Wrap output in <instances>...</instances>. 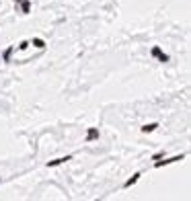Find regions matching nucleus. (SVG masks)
<instances>
[{"label": "nucleus", "instance_id": "2", "mask_svg": "<svg viewBox=\"0 0 191 201\" xmlns=\"http://www.w3.org/2000/svg\"><path fill=\"white\" fill-rule=\"evenodd\" d=\"M150 54H152V58H156L158 62H162V64H164V62H169V55L162 54V49L158 47V45H154V47L150 49Z\"/></svg>", "mask_w": 191, "mask_h": 201}, {"label": "nucleus", "instance_id": "10", "mask_svg": "<svg viewBox=\"0 0 191 201\" xmlns=\"http://www.w3.org/2000/svg\"><path fill=\"white\" fill-rule=\"evenodd\" d=\"M27 47H29V41H21V43H19V49H21V51H23V49H27Z\"/></svg>", "mask_w": 191, "mask_h": 201}, {"label": "nucleus", "instance_id": "9", "mask_svg": "<svg viewBox=\"0 0 191 201\" xmlns=\"http://www.w3.org/2000/svg\"><path fill=\"white\" fill-rule=\"evenodd\" d=\"M158 127V123H146L142 127V133H150V132H154V129Z\"/></svg>", "mask_w": 191, "mask_h": 201}, {"label": "nucleus", "instance_id": "6", "mask_svg": "<svg viewBox=\"0 0 191 201\" xmlns=\"http://www.w3.org/2000/svg\"><path fill=\"white\" fill-rule=\"evenodd\" d=\"M93 140H99V129L97 127H91L86 133V142H93Z\"/></svg>", "mask_w": 191, "mask_h": 201}, {"label": "nucleus", "instance_id": "3", "mask_svg": "<svg viewBox=\"0 0 191 201\" xmlns=\"http://www.w3.org/2000/svg\"><path fill=\"white\" fill-rule=\"evenodd\" d=\"M68 160H72V156H60V158H56V160H49L47 166L54 168V166H60V164H64V162H68Z\"/></svg>", "mask_w": 191, "mask_h": 201}, {"label": "nucleus", "instance_id": "5", "mask_svg": "<svg viewBox=\"0 0 191 201\" xmlns=\"http://www.w3.org/2000/svg\"><path fill=\"white\" fill-rule=\"evenodd\" d=\"M19 4H21V12L23 15H29L31 12V0H21Z\"/></svg>", "mask_w": 191, "mask_h": 201}, {"label": "nucleus", "instance_id": "1", "mask_svg": "<svg viewBox=\"0 0 191 201\" xmlns=\"http://www.w3.org/2000/svg\"><path fill=\"white\" fill-rule=\"evenodd\" d=\"M164 158V156H162ZM185 158V154H177V156H173V158H164V160H154V168H162V166H167V164H173V162H179V160H183Z\"/></svg>", "mask_w": 191, "mask_h": 201}, {"label": "nucleus", "instance_id": "11", "mask_svg": "<svg viewBox=\"0 0 191 201\" xmlns=\"http://www.w3.org/2000/svg\"><path fill=\"white\" fill-rule=\"evenodd\" d=\"M162 156H164V152H156L154 156H152V160H158V158H162Z\"/></svg>", "mask_w": 191, "mask_h": 201}, {"label": "nucleus", "instance_id": "4", "mask_svg": "<svg viewBox=\"0 0 191 201\" xmlns=\"http://www.w3.org/2000/svg\"><path fill=\"white\" fill-rule=\"evenodd\" d=\"M140 177H142V172H136V175H132V179H127V181L123 183V189H130L132 185H136V183L140 181Z\"/></svg>", "mask_w": 191, "mask_h": 201}, {"label": "nucleus", "instance_id": "7", "mask_svg": "<svg viewBox=\"0 0 191 201\" xmlns=\"http://www.w3.org/2000/svg\"><path fill=\"white\" fill-rule=\"evenodd\" d=\"M12 51H15V45L6 47V49H4V54H2V60H4V62H10V58H12Z\"/></svg>", "mask_w": 191, "mask_h": 201}, {"label": "nucleus", "instance_id": "8", "mask_svg": "<svg viewBox=\"0 0 191 201\" xmlns=\"http://www.w3.org/2000/svg\"><path fill=\"white\" fill-rule=\"evenodd\" d=\"M29 45H33V47H37V49H43L45 47V41L39 39V37H35L33 41H29Z\"/></svg>", "mask_w": 191, "mask_h": 201}]
</instances>
